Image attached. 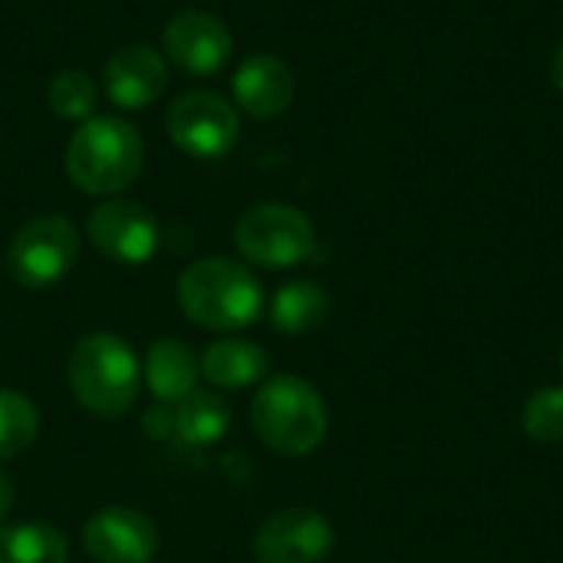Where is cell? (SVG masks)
<instances>
[{
    "instance_id": "30bf717a",
    "label": "cell",
    "mask_w": 563,
    "mask_h": 563,
    "mask_svg": "<svg viewBox=\"0 0 563 563\" xmlns=\"http://www.w3.org/2000/svg\"><path fill=\"white\" fill-rule=\"evenodd\" d=\"M168 59L191 73V76H211L228 66L234 53L231 30L224 26L221 16L205 13V10H181L165 23L162 33Z\"/></svg>"
},
{
    "instance_id": "3957f363",
    "label": "cell",
    "mask_w": 563,
    "mask_h": 563,
    "mask_svg": "<svg viewBox=\"0 0 563 563\" xmlns=\"http://www.w3.org/2000/svg\"><path fill=\"white\" fill-rule=\"evenodd\" d=\"M254 432L264 445L280 455L300 459L320 449L327 439V406L323 396L303 376H274L267 379L251 406Z\"/></svg>"
},
{
    "instance_id": "8fae6325",
    "label": "cell",
    "mask_w": 563,
    "mask_h": 563,
    "mask_svg": "<svg viewBox=\"0 0 563 563\" xmlns=\"http://www.w3.org/2000/svg\"><path fill=\"white\" fill-rule=\"evenodd\" d=\"M82 544L96 563H148L158 551V531L142 511L112 505L86 521Z\"/></svg>"
},
{
    "instance_id": "5bb4252c",
    "label": "cell",
    "mask_w": 563,
    "mask_h": 563,
    "mask_svg": "<svg viewBox=\"0 0 563 563\" xmlns=\"http://www.w3.org/2000/svg\"><path fill=\"white\" fill-rule=\"evenodd\" d=\"M201 373L221 389H244L264 379L267 353L251 340H218L205 350Z\"/></svg>"
},
{
    "instance_id": "5b68a950",
    "label": "cell",
    "mask_w": 563,
    "mask_h": 563,
    "mask_svg": "<svg viewBox=\"0 0 563 563\" xmlns=\"http://www.w3.org/2000/svg\"><path fill=\"white\" fill-rule=\"evenodd\" d=\"M234 244L257 267L280 271V267H294L313 257L317 234H313L310 218L300 208L267 201L241 214L234 228Z\"/></svg>"
},
{
    "instance_id": "52a82bcc",
    "label": "cell",
    "mask_w": 563,
    "mask_h": 563,
    "mask_svg": "<svg viewBox=\"0 0 563 563\" xmlns=\"http://www.w3.org/2000/svg\"><path fill=\"white\" fill-rule=\"evenodd\" d=\"M168 135L191 158L218 162L238 145V109L224 96L208 89L181 92L168 109Z\"/></svg>"
},
{
    "instance_id": "ba28073f",
    "label": "cell",
    "mask_w": 563,
    "mask_h": 563,
    "mask_svg": "<svg viewBox=\"0 0 563 563\" xmlns=\"http://www.w3.org/2000/svg\"><path fill=\"white\" fill-rule=\"evenodd\" d=\"M92 244L115 264H145L158 251V221L155 214L129 198H106L89 214Z\"/></svg>"
},
{
    "instance_id": "7402d4cb",
    "label": "cell",
    "mask_w": 563,
    "mask_h": 563,
    "mask_svg": "<svg viewBox=\"0 0 563 563\" xmlns=\"http://www.w3.org/2000/svg\"><path fill=\"white\" fill-rule=\"evenodd\" d=\"M10 505H13V485H10V478H7V475H0V521L7 518Z\"/></svg>"
},
{
    "instance_id": "4fadbf2b",
    "label": "cell",
    "mask_w": 563,
    "mask_h": 563,
    "mask_svg": "<svg viewBox=\"0 0 563 563\" xmlns=\"http://www.w3.org/2000/svg\"><path fill=\"white\" fill-rule=\"evenodd\" d=\"M231 92L247 115L274 119V115L290 109L297 86H294L290 66L280 56L254 53L238 66V73L231 79Z\"/></svg>"
},
{
    "instance_id": "9c48e42d",
    "label": "cell",
    "mask_w": 563,
    "mask_h": 563,
    "mask_svg": "<svg viewBox=\"0 0 563 563\" xmlns=\"http://www.w3.org/2000/svg\"><path fill=\"white\" fill-rule=\"evenodd\" d=\"M333 551V525L313 508H290L257 528L254 554L261 563H323Z\"/></svg>"
},
{
    "instance_id": "ffe728a7",
    "label": "cell",
    "mask_w": 563,
    "mask_h": 563,
    "mask_svg": "<svg viewBox=\"0 0 563 563\" xmlns=\"http://www.w3.org/2000/svg\"><path fill=\"white\" fill-rule=\"evenodd\" d=\"M40 412L36 406L13 389H0V459H16L36 442Z\"/></svg>"
},
{
    "instance_id": "6da1fadb",
    "label": "cell",
    "mask_w": 563,
    "mask_h": 563,
    "mask_svg": "<svg viewBox=\"0 0 563 563\" xmlns=\"http://www.w3.org/2000/svg\"><path fill=\"white\" fill-rule=\"evenodd\" d=\"M178 303L191 323L214 333H231L251 327L261 317L264 294L244 264L228 257H205L178 277Z\"/></svg>"
},
{
    "instance_id": "9a60e30c",
    "label": "cell",
    "mask_w": 563,
    "mask_h": 563,
    "mask_svg": "<svg viewBox=\"0 0 563 563\" xmlns=\"http://www.w3.org/2000/svg\"><path fill=\"white\" fill-rule=\"evenodd\" d=\"M198 360L191 356V350L178 340H158L148 350L145 360V379L148 389L165 399V402H181L188 393H195L198 383Z\"/></svg>"
},
{
    "instance_id": "277c9868",
    "label": "cell",
    "mask_w": 563,
    "mask_h": 563,
    "mask_svg": "<svg viewBox=\"0 0 563 563\" xmlns=\"http://www.w3.org/2000/svg\"><path fill=\"white\" fill-rule=\"evenodd\" d=\"M69 389L96 416H122L139 396V363L112 333H89L69 356Z\"/></svg>"
},
{
    "instance_id": "44dd1931",
    "label": "cell",
    "mask_w": 563,
    "mask_h": 563,
    "mask_svg": "<svg viewBox=\"0 0 563 563\" xmlns=\"http://www.w3.org/2000/svg\"><path fill=\"white\" fill-rule=\"evenodd\" d=\"M521 426L528 439L541 445L563 442V386H548V389L531 393L521 409Z\"/></svg>"
},
{
    "instance_id": "7c38bea8",
    "label": "cell",
    "mask_w": 563,
    "mask_h": 563,
    "mask_svg": "<svg viewBox=\"0 0 563 563\" xmlns=\"http://www.w3.org/2000/svg\"><path fill=\"white\" fill-rule=\"evenodd\" d=\"M102 86H106V96L119 109L139 112V109H148L152 102H158V96L165 92L168 66H165V59L152 46L132 43V46L115 49L106 59Z\"/></svg>"
},
{
    "instance_id": "2e32d148",
    "label": "cell",
    "mask_w": 563,
    "mask_h": 563,
    "mask_svg": "<svg viewBox=\"0 0 563 563\" xmlns=\"http://www.w3.org/2000/svg\"><path fill=\"white\" fill-rule=\"evenodd\" d=\"M330 313V300L323 294L320 284L313 280H294V284H284L271 303V320L280 333H290V336H300V333H310L317 330Z\"/></svg>"
},
{
    "instance_id": "603a6c76",
    "label": "cell",
    "mask_w": 563,
    "mask_h": 563,
    "mask_svg": "<svg viewBox=\"0 0 563 563\" xmlns=\"http://www.w3.org/2000/svg\"><path fill=\"white\" fill-rule=\"evenodd\" d=\"M551 76H554V86L563 92V43L558 46L554 59H551Z\"/></svg>"
},
{
    "instance_id": "7a4b0ae2",
    "label": "cell",
    "mask_w": 563,
    "mask_h": 563,
    "mask_svg": "<svg viewBox=\"0 0 563 563\" xmlns=\"http://www.w3.org/2000/svg\"><path fill=\"white\" fill-rule=\"evenodd\" d=\"M145 162V145L135 125L115 115L86 119L66 145V175L86 195L125 191Z\"/></svg>"
},
{
    "instance_id": "8992f818",
    "label": "cell",
    "mask_w": 563,
    "mask_h": 563,
    "mask_svg": "<svg viewBox=\"0 0 563 563\" xmlns=\"http://www.w3.org/2000/svg\"><path fill=\"white\" fill-rule=\"evenodd\" d=\"M79 261V234L63 214H40L26 221L10 241L7 264L23 287H53Z\"/></svg>"
},
{
    "instance_id": "ac0fdd59",
    "label": "cell",
    "mask_w": 563,
    "mask_h": 563,
    "mask_svg": "<svg viewBox=\"0 0 563 563\" xmlns=\"http://www.w3.org/2000/svg\"><path fill=\"white\" fill-rule=\"evenodd\" d=\"M69 544L49 525L0 528V563H66Z\"/></svg>"
},
{
    "instance_id": "cb8c5ba5",
    "label": "cell",
    "mask_w": 563,
    "mask_h": 563,
    "mask_svg": "<svg viewBox=\"0 0 563 563\" xmlns=\"http://www.w3.org/2000/svg\"><path fill=\"white\" fill-rule=\"evenodd\" d=\"M561 363H563V356H561Z\"/></svg>"
},
{
    "instance_id": "d6986e66",
    "label": "cell",
    "mask_w": 563,
    "mask_h": 563,
    "mask_svg": "<svg viewBox=\"0 0 563 563\" xmlns=\"http://www.w3.org/2000/svg\"><path fill=\"white\" fill-rule=\"evenodd\" d=\"M99 99V86L86 69H59L49 86H46V102L49 109L66 119V122H86L92 119Z\"/></svg>"
},
{
    "instance_id": "e0dca14e",
    "label": "cell",
    "mask_w": 563,
    "mask_h": 563,
    "mask_svg": "<svg viewBox=\"0 0 563 563\" xmlns=\"http://www.w3.org/2000/svg\"><path fill=\"white\" fill-rule=\"evenodd\" d=\"M231 426V409L214 393H188L181 402H175V432L188 445H211L218 442Z\"/></svg>"
}]
</instances>
